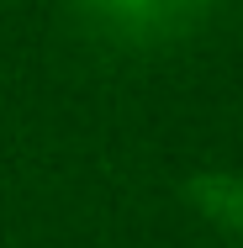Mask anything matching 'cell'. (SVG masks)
I'll return each instance as SVG.
<instances>
[{
  "label": "cell",
  "instance_id": "1",
  "mask_svg": "<svg viewBox=\"0 0 243 248\" xmlns=\"http://www.w3.org/2000/svg\"><path fill=\"white\" fill-rule=\"evenodd\" d=\"M222 0H74L80 27L111 48H159L195 32Z\"/></svg>",
  "mask_w": 243,
  "mask_h": 248
}]
</instances>
